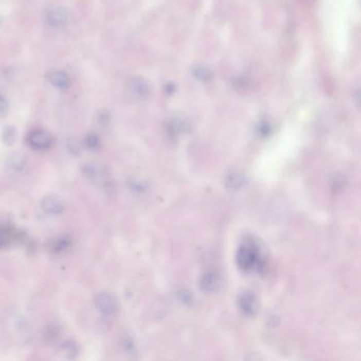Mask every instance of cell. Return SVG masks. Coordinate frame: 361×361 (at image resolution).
I'll use <instances>...</instances> for the list:
<instances>
[{
  "label": "cell",
  "instance_id": "cell-1",
  "mask_svg": "<svg viewBox=\"0 0 361 361\" xmlns=\"http://www.w3.org/2000/svg\"><path fill=\"white\" fill-rule=\"evenodd\" d=\"M237 264L243 272H251V270L263 269L264 262L260 254L258 245L254 242L244 243L237 254Z\"/></svg>",
  "mask_w": 361,
  "mask_h": 361
},
{
  "label": "cell",
  "instance_id": "cell-2",
  "mask_svg": "<svg viewBox=\"0 0 361 361\" xmlns=\"http://www.w3.org/2000/svg\"><path fill=\"white\" fill-rule=\"evenodd\" d=\"M44 20L46 24L53 28H61L68 24L69 13L61 6H49L44 11Z\"/></svg>",
  "mask_w": 361,
  "mask_h": 361
},
{
  "label": "cell",
  "instance_id": "cell-3",
  "mask_svg": "<svg viewBox=\"0 0 361 361\" xmlns=\"http://www.w3.org/2000/svg\"><path fill=\"white\" fill-rule=\"evenodd\" d=\"M29 146L36 151H44L51 147L52 139L50 135L43 130H33L27 137Z\"/></svg>",
  "mask_w": 361,
  "mask_h": 361
},
{
  "label": "cell",
  "instance_id": "cell-4",
  "mask_svg": "<svg viewBox=\"0 0 361 361\" xmlns=\"http://www.w3.org/2000/svg\"><path fill=\"white\" fill-rule=\"evenodd\" d=\"M95 306L102 314L112 315L118 310V302L113 295L102 293L95 298Z\"/></svg>",
  "mask_w": 361,
  "mask_h": 361
},
{
  "label": "cell",
  "instance_id": "cell-5",
  "mask_svg": "<svg viewBox=\"0 0 361 361\" xmlns=\"http://www.w3.org/2000/svg\"><path fill=\"white\" fill-rule=\"evenodd\" d=\"M239 305L241 311L249 317L255 316L259 311L258 299L251 292H244L240 295Z\"/></svg>",
  "mask_w": 361,
  "mask_h": 361
},
{
  "label": "cell",
  "instance_id": "cell-6",
  "mask_svg": "<svg viewBox=\"0 0 361 361\" xmlns=\"http://www.w3.org/2000/svg\"><path fill=\"white\" fill-rule=\"evenodd\" d=\"M222 285V277L216 272H208L201 280V288L205 293H214Z\"/></svg>",
  "mask_w": 361,
  "mask_h": 361
},
{
  "label": "cell",
  "instance_id": "cell-7",
  "mask_svg": "<svg viewBox=\"0 0 361 361\" xmlns=\"http://www.w3.org/2000/svg\"><path fill=\"white\" fill-rule=\"evenodd\" d=\"M42 209L44 212L50 215H57L63 212L64 205L60 198L56 196H47L42 201Z\"/></svg>",
  "mask_w": 361,
  "mask_h": 361
},
{
  "label": "cell",
  "instance_id": "cell-8",
  "mask_svg": "<svg viewBox=\"0 0 361 361\" xmlns=\"http://www.w3.org/2000/svg\"><path fill=\"white\" fill-rule=\"evenodd\" d=\"M83 173L90 179L98 180L105 176L106 168L100 162H88L83 166Z\"/></svg>",
  "mask_w": 361,
  "mask_h": 361
},
{
  "label": "cell",
  "instance_id": "cell-9",
  "mask_svg": "<svg viewBox=\"0 0 361 361\" xmlns=\"http://www.w3.org/2000/svg\"><path fill=\"white\" fill-rule=\"evenodd\" d=\"M47 78L54 87L59 89H67L70 85L69 77L64 71H61V70L50 71Z\"/></svg>",
  "mask_w": 361,
  "mask_h": 361
},
{
  "label": "cell",
  "instance_id": "cell-10",
  "mask_svg": "<svg viewBox=\"0 0 361 361\" xmlns=\"http://www.w3.org/2000/svg\"><path fill=\"white\" fill-rule=\"evenodd\" d=\"M246 179L243 174L238 172L228 173L225 177V186L227 189L231 191H237L244 187Z\"/></svg>",
  "mask_w": 361,
  "mask_h": 361
},
{
  "label": "cell",
  "instance_id": "cell-11",
  "mask_svg": "<svg viewBox=\"0 0 361 361\" xmlns=\"http://www.w3.org/2000/svg\"><path fill=\"white\" fill-rule=\"evenodd\" d=\"M61 353L66 357V358H75L78 354V347L76 344L71 341L64 342L63 346L61 347Z\"/></svg>",
  "mask_w": 361,
  "mask_h": 361
},
{
  "label": "cell",
  "instance_id": "cell-12",
  "mask_svg": "<svg viewBox=\"0 0 361 361\" xmlns=\"http://www.w3.org/2000/svg\"><path fill=\"white\" fill-rule=\"evenodd\" d=\"M10 165L11 168L15 169L16 171H22L27 167V160L21 154H15L10 158Z\"/></svg>",
  "mask_w": 361,
  "mask_h": 361
},
{
  "label": "cell",
  "instance_id": "cell-13",
  "mask_svg": "<svg viewBox=\"0 0 361 361\" xmlns=\"http://www.w3.org/2000/svg\"><path fill=\"white\" fill-rule=\"evenodd\" d=\"M16 139V131L12 126H8V128L4 131L3 134V140L8 146H12Z\"/></svg>",
  "mask_w": 361,
  "mask_h": 361
},
{
  "label": "cell",
  "instance_id": "cell-14",
  "mask_svg": "<svg viewBox=\"0 0 361 361\" xmlns=\"http://www.w3.org/2000/svg\"><path fill=\"white\" fill-rule=\"evenodd\" d=\"M70 244H71L70 239L67 237H63V238L59 239L56 243H54L53 249L56 252H63L70 246Z\"/></svg>",
  "mask_w": 361,
  "mask_h": 361
},
{
  "label": "cell",
  "instance_id": "cell-15",
  "mask_svg": "<svg viewBox=\"0 0 361 361\" xmlns=\"http://www.w3.org/2000/svg\"><path fill=\"white\" fill-rule=\"evenodd\" d=\"M99 137L96 134H88L85 138V146L89 150H96L99 147Z\"/></svg>",
  "mask_w": 361,
  "mask_h": 361
},
{
  "label": "cell",
  "instance_id": "cell-16",
  "mask_svg": "<svg viewBox=\"0 0 361 361\" xmlns=\"http://www.w3.org/2000/svg\"><path fill=\"white\" fill-rule=\"evenodd\" d=\"M8 110H9V102L3 94H0V116L6 115L8 113Z\"/></svg>",
  "mask_w": 361,
  "mask_h": 361
},
{
  "label": "cell",
  "instance_id": "cell-17",
  "mask_svg": "<svg viewBox=\"0 0 361 361\" xmlns=\"http://www.w3.org/2000/svg\"><path fill=\"white\" fill-rule=\"evenodd\" d=\"M5 240H6L5 233L2 231V229H0V246H3V244L5 243Z\"/></svg>",
  "mask_w": 361,
  "mask_h": 361
}]
</instances>
